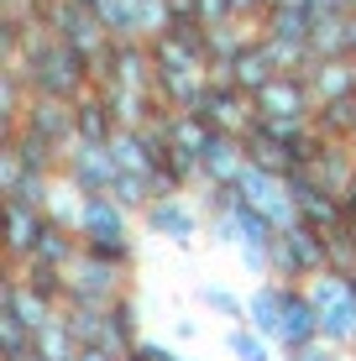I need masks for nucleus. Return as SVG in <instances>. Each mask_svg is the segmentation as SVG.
<instances>
[{"mask_svg":"<svg viewBox=\"0 0 356 361\" xmlns=\"http://www.w3.org/2000/svg\"><path fill=\"white\" fill-rule=\"evenodd\" d=\"M21 63H27V79L37 94H53V99H73L79 105V90L90 84V58L79 53L73 42H63V37H37V42L21 47Z\"/></svg>","mask_w":356,"mask_h":361,"instance_id":"1","label":"nucleus"},{"mask_svg":"<svg viewBox=\"0 0 356 361\" xmlns=\"http://www.w3.org/2000/svg\"><path fill=\"white\" fill-rule=\"evenodd\" d=\"M325 267H330V246H325V235L309 231L304 220H299V226H288V231H278L273 252H267V278L288 283V288L309 283L314 272H325Z\"/></svg>","mask_w":356,"mask_h":361,"instance_id":"2","label":"nucleus"},{"mask_svg":"<svg viewBox=\"0 0 356 361\" xmlns=\"http://www.w3.org/2000/svg\"><path fill=\"white\" fill-rule=\"evenodd\" d=\"M126 278H131V267L100 262V257L84 246L79 262L63 272V304H73V309H110V304L126 298Z\"/></svg>","mask_w":356,"mask_h":361,"instance_id":"3","label":"nucleus"},{"mask_svg":"<svg viewBox=\"0 0 356 361\" xmlns=\"http://www.w3.org/2000/svg\"><path fill=\"white\" fill-rule=\"evenodd\" d=\"M63 178L79 189L84 199H100L116 189V178H121V163H116V152L110 147H90V142H73L68 152H63Z\"/></svg>","mask_w":356,"mask_h":361,"instance_id":"4","label":"nucleus"},{"mask_svg":"<svg viewBox=\"0 0 356 361\" xmlns=\"http://www.w3.org/2000/svg\"><path fill=\"white\" fill-rule=\"evenodd\" d=\"M204 58H210V32L200 21H168L152 37V63L157 68H204Z\"/></svg>","mask_w":356,"mask_h":361,"instance_id":"5","label":"nucleus"},{"mask_svg":"<svg viewBox=\"0 0 356 361\" xmlns=\"http://www.w3.org/2000/svg\"><path fill=\"white\" fill-rule=\"evenodd\" d=\"M257 121H314V90L304 73H278L267 90L252 94Z\"/></svg>","mask_w":356,"mask_h":361,"instance_id":"6","label":"nucleus"},{"mask_svg":"<svg viewBox=\"0 0 356 361\" xmlns=\"http://www.w3.org/2000/svg\"><path fill=\"white\" fill-rule=\"evenodd\" d=\"M21 131L37 136V142H47V147H58V152H68V147L79 142V116H73L68 99L37 94L27 105V116H21Z\"/></svg>","mask_w":356,"mask_h":361,"instance_id":"7","label":"nucleus"},{"mask_svg":"<svg viewBox=\"0 0 356 361\" xmlns=\"http://www.w3.org/2000/svg\"><path fill=\"white\" fill-rule=\"evenodd\" d=\"M283 314H288V283H273V278H262L257 283V293L247 298V325L262 335L267 345H283Z\"/></svg>","mask_w":356,"mask_h":361,"instance_id":"8","label":"nucleus"},{"mask_svg":"<svg viewBox=\"0 0 356 361\" xmlns=\"http://www.w3.org/2000/svg\"><path fill=\"white\" fill-rule=\"evenodd\" d=\"M79 241H84V246H121V241H131V235H126V209H121L110 194H100V199H84V215H79Z\"/></svg>","mask_w":356,"mask_h":361,"instance_id":"9","label":"nucleus"},{"mask_svg":"<svg viewBox=\"0 0 356 361\" xmlns=\"http://www.w3.org/2000/svg\"><path fill=\"white\" fill-rule=\"evenodd\" d=\"M147 231L152 235H168L173 246H189L194 231H200V209L189 204V194H168L147 209Z\"/></svg>","mask_w":356,"mask_h":361,"instance_id":"10","label":"nucleus"},{"mask_svg":"<svg viewBox=\"0 0 356 361\" xmlns=\"http://www.w3.org/2000/svg\"><path fill=\"white\" fill-rule=\"evenodd\" d=\"M58 309H63V304H53V298L32 293L21 278H6V293H0V314H16V319H21V325H27L32 335L53 325V319H58Z\"/></svg>","mask_w":356,"mask_h":361,"instance_id":"11","label":"nucleus"},{"mask_svg":"<svg viewBox=\"0 0 356 361\" xmlns=\"http://www.w3.org/2000/svg\"><path fill=\"white\" fill-rule=\"evenodd\" d=\"M325 341V319L320 309H314V298L299 288H288V314H283V351H299V345H314Z\"/></svg>","mask_w":356,"mask_h":361,"instance_id":"12","label":"nucleus"},{"mask_svg":"<svg viewBox=\"0 0 356 361\" xmlns=\"http://www.w3.org/2000/svg\"><path fill=\"white\" fill-rule=\"evenodd\" d=\"M304 173H309V178L320 183L325 194H340V199H346V194H351V178H356V157H351V142H325V152L314 157V163L304 168Z\"/></svg>","mask_w":356,"mask_h":361,"instance_id":"13","label":"nucleus"},{"mask_svg":"<svg viewBox=\"0 0 356 361\" xmlns=\"http://www.w3.org/2000/svg\"><path fill=\"white\" fill-rule=\"evenodd\" d=\"M200 168H204V183H241V173H247V147H241V136L215 131V142L204 147Z\"/></svg>","mask_w":356,"mask_h":361,"instance_id":"14","label":"nucleus"},{"mask_svg":"<svg viewBox=\"0 0 356 361\" xmlns=\"http://www.w3.org/2000/svg\"><path fill=\"white\" fill-rule=\"evenodd\" d=\"M42 231H47V215H42V209L11 204V199H6V252H11V257L32 262V252H37V241H42Z\"/></svg>","mask_w":356,"mask_h":361,"instance_id":"15","label":"nucleus"},{"mask_svg":"<svg viewBox=\"0 0 356 361\" xmlns=\"http://www.w3.org/2000/svg\"><path fill=\"white\" fill-rule=\"evenodd\" d=\"M304 79H309V90H314V110L330 105V99H351V94H356V58H330V63H314Z\"/></svg>","mask_w":356,"mask_h":361,"instance_id":"16","label":"nucleus"},{"mask_svg":"<svg viewBox=\"0 0 356 361\" xmlns=\"http://www.w3.org/2000/svg\"><path fill=\"white\" fill-rule=\"evenodd\" d=\"M273 79H278V58H273V47H267V37H257L247 53L236 58V68H231V84H236L241 94H257V90H267Z\"/></svg>","mask_w":356,"mask_h":361,"instance_id":"17","label":"nucleus"},{"mask_svg":"<svg viewBox=\"0 0 356 361\" xmlns=\"http://www.w3.org/2000/svg\"><path fill=\"white\" fill-rule=\"evenodd\" d=\"M73 116H79V142H90V147H110L116 142V116H110V105H105V94H84L79 105H73Z\"/></svg>","mask_w":356,"mask_h":361,"instance_id":"18","label":"nucleus"},{"mask_svg":"<svg viewBox=\"0 0 356 361\" xmlns=\"http://www.w3.org/2000/svg\"><path fill=\"white\" fill-rule=\"evenodd\" d=\"M32 351L42 356V361H79V356H84V341H79V335H73L68 314H63V309H58V319H53V325L32 335Z\"/></svg>","mask_w":356,"mask_h":361,"instance_id":"19","label":"nucleus"},{"mask_svg":"<svg viewBox=\"0 0 356 361\" xmlns=\"http://www.w3.org/2000/svg\"><path fill=\"white\" fill-rule=\"evenodd\" d=\"M320 319H325V345H336V351L340 345H356V288L346 298H336Z\"/></svg>","mask_w":356,"mask_h":361,"instance_id":"20","label":"nucleus"},{"mask_svg":"<svg viewBox=\"0 0 356 361\" xmlns=\"http://www.w3.org/2000/svg\"><path fill=\"white\" fill-rule=\"evenodd\" d=\"M79 215H84V194L73 189L68 178H58L53 194H47V220H53V226H63V231H79Z\"/></svg>","mask_w":356,"mask_h":361,"instance_id":"21","label":"nucleus"},{"mask_svg":"<svg viewBox=\"0 0 356 361\" xmlns=\"http://www.w3.org/2000/svg\"><path fill=\"white\" fill-rule=\"evenodd\" d=\"M110 199H116L126 215H131V209H142V215H147V209L157 204V183H152V178H142V173H121L116 189H110Z\"/></svg>","mask_w":356,"mask_h":361,"instance_id":"22","label":"nucleus"},{"mask_svg":"<svg viewBox=\"0 0 356 361\" xmlns=\"http://www.w3.org/2000/svg\"><path fill=\"white\" fill-rule=\"evenodd\" d=\"M200 304L210 309V314H220V319H236V325H247V298H236L226 283H204V288H200Z\"/></svg>","mask_w":356,"mask_h":361,"instance_id":"23","label":"nucleus"},{"mask_svg":"<svg viewBox=\"0 0 356 361\" xmlns=\"http://www.w3.org/2000/svg\"><path fill=\"white\" fill-rule=\"evenodd\" d=\"M226 345H231V356H236V361H273V345H267L252 325H236L226 335Z\"/></svg>","mask_w":356,"mask_h":361,"instance_id":"24","label":"nucleus"},{"mask_svg":"<svg viewBox=\"0 0 356 361\" xmlns=\"http://www.w3.org/2000/svg\"><path fill=\"white\" fill-rule=\"evenodd\" d=\"M27 351H32V330L21 325L16 314H0V356H6V361H21Z\"/></svg>","mask_w":356,"mask_h":361,"instance_id":"25","label":"nucleus"},{"mask_svg":"<svg viewBox=\"0 0 356 361\" xmlns=\"http://www.w3.org/2000/svg\"><path fill=\"white\" fill-rule=\"evenodd\" d=\"M194 6H200V27H204V32L236 21V6H231V0H194Z\"/></svg>","mask_w":356,"mask_h":361,"instance_id":"26","label":"nucleus"},{"mask_svg":"<svg viewBox=\"0 0 356 361\" xmlns=\"http://www.w3.org/2000/svg\"><path fill=\"white\" fill-rule=\"evenodd\" d=\"M210 235L220 246H241V226H236V215H215L210 220Z\"/></svg>","mask_w":356,"mask_h":361,"instance_id":"27","label":"nucleus"},{"mask_svg":"<svg viewBox=\"0 0 356 361\" xmlns=\"http://www.w3.org/2000/svg\"><path fill=\"white\" fill-rule=\"evenodd\" d=\"M288 361H340V356H336V345L314 341V345H299V351H288Z\"/></svg>","mask_w":356,"mask_h":361,"instance_id":"28","label":"nucleus"},{"mask_svg":"<svg viewBox=\"0 0 356 361\" xmlns=\"http://www.w3.org/2000/svg\"><path fill=\"white\" fill-rule=\"evenodd\" d=\"M79 361H126V356H121V351H105V345H84Z\"/></svg>","mask_w":356,"mask_h":361,"instance_id":"29","label":"nucleus"},{"mask_svg":"<svg viewBox=\"0 0 356 361\" xmlns=\"http://www.w3.org/2000/svg\"><path fill=\"white\" fill-rule=\"evenodd\" d=\"M73 6H84V11H94V6H100V0H73Z\"/></svg>","mask_w":356,"mask_h":361,"instance_id":"30","label":"nucleus"},{"mask_svg":"<svg viewBox=\"0 0 356 361\" xmlns=\"http://www.w3.org/2000/svg\"><path fill=\"white\" fill-rule=\"evenodd\" d=\"M351 231H356V215H351Z\"/></svg>","mask_w":356,"mask_h":361,"instance_id":"31","label":"nucleus"},{"mask_svg":"<svg viewBox=\"0 0 356 361\" xmlns=\"http://www.w3.org/2000/svg\"><path fill=\"white\" fill-rule=\"evenodd\" d=\"M131 6H142V0H131Z\"/></svg>","mask_w":356,"mask_h":361,"instance_id":"32","label":"nucleus"},{"mask_svg":"<svg viewBox=\"0 0 356 361\" xmlns=\"http://www.w3.org/2000/svg\"><path fill=\"white\" fill-rule=\"evenodd\" d=\"M351 142H356V136H351Z\"/></svg>","mask_w":356,"mask_h":361,"instance_id":"33","label":"nucleus"}]
</instances>
